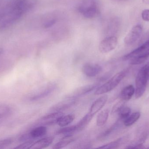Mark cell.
Masks as SVG:
<instances>
[{
	"instance_id": "6da1fadb",
	"label": "cell",
	"mask_w": 149,
	"mask_h": 149,
	"mask_svg": "<svg viewBox=\"0 0 149 149\" xmlns=\"http://www.w3.org/2000/svg\"><path fill=\"white\" fill-rule=\"evenodd\" d=\"M149 57V37L138 48L123 57L124 60H130L131 64L137 65L146 61Z\"/></svg>"
},
{
	"instance_id": "7a4b0ae2",
	"label": "cell",
	"mask_w": 149,
	"mask_h": 149,
	"mask_svg": "<svg viewBox=\"0 0 149 149\" xmlns=\"http://www.w3.org/2000/svg\"><path fill=\"white\" fill-rule=\"evenodd\" d=\"M78 12L88 19L95 18L100 13V6L97 0H81L77 7Z\"/></svg>"
},
{
	"instance_id": "3957f363",
	"label": "cell",
	"mask_w": 149,
	"mask_h": 149,
	"mask_svg": "<svg viewBox=\"0 0 149 149\" xmlns=\"http://www.w3.org/2000/svg\"><path fill=\"white\" fill-rule=\"evenodd\" d=\"M149 80V62L138 72L136 79L135 98H141L146 91Z\"/></svg>"
},
{
	"instance_id": "277c9868",
	"label": "cell",
	"mask_w": 149,
	"mask_h": 149,
	"mask_svg": "<svg viewBox=\"0 0 149 149\" xmlns=\"http://www.w3.org/2000/svg\"><path fill=\"white\" fill-rule=\"evenodd\" d=\"M127 73V70H124L117 73L105 84L98 87L95 92V94L96 95H101L113 90L125 78Z\"/></svg>"
},
{
	"instance_id": "5b68a950",
	"label": "cell",
	"mask_w": 149,
	"mask_h": 149,
	"mask_svg": "<svg viewBox=\"0 0 149 149\" xmlns=\"http://www.w3.org/2000/svg\"><path fill=\"white\" fill-rule=\"evenodd\" d=\"M118 44V39L116 36H109L101 41L99 50L101 53H106L113 50Z\"/></svg>"
},
{
	"instance_id": "8992f818",
	"label": "cell",
	"mask_w": 149,
	"mask_h": 149,
	"mask_svg": "<svg viewBox=\"0 0 149 149\" xmlns=\"http://www.w3.org/2000/svg\"><path fill=\"white\" fill-rule=\"evenodd\" d=\"M47 128L45 126L40 125L32 129L29 133L25 134L20 137V141L27 142L31 141V139L40 138L46 134Z\"/></svg>"
},
{
	"instance_id": "52a82bcc",
	"label": "cell",
	"mask_w": 149,
	"mask_h": 149,
	"mask_svg": "<svg viewBox=\"0 0 149 149\" xmlns=\"http://www.w3.org/2000/svg\"><path fill=\"white\" fill-rule=\"evenodd\" d=\"M142 31V26L141 24H137L134 26L124 38L125 44L128 45L134 44L141 37Z\"/></svg>"
},
{
	"instance_id": "ba28073f",
	"label": "cell",
	"mask_w": 149,
	"mask_h": 149,
	"mask_svg": "<svg viewBox=\"0 0 149 149\" xmlns=\"http://www.w3.org/2000/svg\"><path fill=\"white\" fill-rule=\"evenodd\" d=\"M100 85V84L99 83H96L78 87L70 94H68L66 98L77 99L78 97L85 95L92 92L93 90L96 89Z\"/></svg>"
},
{
	"instance_id": "9c48e42d",
	"label": "cell",
	"mask_w": 149,
	"mask_h": 149,
	"mask_svg": "<svg viewBox=\"0 0 149 149\" xmlns=\"http://www.w3.org/2000/svg\"><path fill=\"white\" fill-rule=\"evenodd\" d=\"M102 71V67L98 64L87 63L82 66L81 71L87 77L93 78L98 75Z\"/></svg>"
},
{
	"instance_id": "30bf717a",
	"label": "cell",
	"mask_w": 149,
	"mask_h": 149,
	"mask_svg": "<svg viewBox=\"0 0 149 149\" xmlns=\"http://www.w3.org/2000/svg\"><path fill=\"white\" fill-rule=\"evenodd\" d=\"M120 25V19L117 17H113L109 19L106 25L105 28V33L109 36H116Z\"/></svg>"
},
{
	"instance_id": "8fae6325",
	"label": "cell",
	"mask_w": 149,
	"mask_h": 149,
	"mask_svg": "<svg viewBox=\"0 0 149 149\" xmlns=\"http://www.w3.org/2000/svg\"><path fill=\"white\" fill-rule=\"evenodd\" d=\"M76 102V99L66 98V99L60 101L51 107L50 108V111L51 112H62L71 107Z\"/></svg>"
},
{
	"instance_id": "7c38bea8",
	"label": "cell",
	"mask_w": 149,
	"mask_h": 149,
	"mask_svg": "<svg viewBox=\"0 0 149 149\" xmlns=\"http://www.w3.org/2000/svg\"><path fill=\"white\" fill-rule=\"evenodd\" d=\"M108 98V95L105 94L97 99L91 105L88 113L93 116H94L105 106L107 101Z\"/></svg>"
},
{
	"instance_id": "4fadbf2b",
	"label": "cell",
	"mask_w": 149,
	"mask_h": 149,
	"mask_svg": "<svg viewBox=\"0 0 149 149\" xmlns=\"http://www.w3.org/2000/svg\"><path fill=\"white\" fill-rule=\"evenodd\" d=\"M63 115L62 112H51L42 117L40 121L43 126L45 125H53L57 122V120L59 117Z\"/></svg>"
},
{
	"instance_id": "5bb4252c",
	"label": "cell",
	"mask_w": 149,
	"mask_h": 149,
	"mask_svg": "<svg viewBox=\"0 0 149 149\" xmlns=\"http://www.w3.org/2000/svg\"><path fill=\"white\" fill-rule=\"evenodd\" d=\"M54 138L52 137H47L40 139L34 142L30 148L43 149L49 147L53 142Z\"/></svg>"
},
{
	"instance_id": "9a60e30c",
	"label": "cell",
	"mask_w": 149,
	"mask_h": 149,
	"mask_svg": "<svg viewBox=\"0 0 149 149\" xmlns=\"http://www.w3.org/2000/svg\"><path fill=\"white\" fill-rule=\"evenodd\" d=\"M135 89L132 85H129L124 87L120 94V97L122 100L127 101L130 100L134 94Z\"/></svg>"
},
{
	"instance_id": "2e32d148",
	"label": "cell",
	"mask_w": 149,
	"mask_h": 149,
	"mask_svg": "<svg viewBox=\"0 0 149 149\" xmlns=\"http://www.w3.org/2000/svg\"><path fill=\"white\" fill-rule=\"evenodd\" d=\"M13 108L8 104L0 103V121L5 120L13 113Z\"/></svg>"
},
{
	"instance_id": "e0dca14e",
	"label": "cell",
	"mask_w": 149,
	"mask_h": 149,
	"mask_svg": "<svg viewBox=\"0 0 149 149\" xmlns=\"http://www.w3.org/2000/svg\"><path fill=\"white\" fill-rule=\"evenodd\" d=\"M75 138L73 135L65 136L58 143H56L53 147V149H62L66 147L70 143L74 141Z\"/></svg>"
},
{
	"instance_id": "ac0fdd59",
	"label": "cell",
	"mask_w": 149,
	"mask_h": 149,
	"mask_svg": "<svg viewBox=\"0 0 149 149\" xmlns=\"http://www.w3.org/2000/svg\"><path fill=\"white\" fill-rule=\"evenodd\" d=\"M94 116L89 113L86 114L79 122L75 125L77 132L81 131L84 129L90 123Z\"/></svg>"
},
{
	"instance_id": "d6986e66",
	"label": "cell",
	"mask_w": 149,
	"mask_h": 149,
	"mask_svg": "<svg viewBox=\"0 0 149 149\" xmlns=\"http://www.w3.org/2000/svg\"><path fill=\"white\" fill-rule=\"evenodd\" d=\"M75 119V115L73 114L63 115L58 118L57 124L62 127H66L71 123Z\"/></svg>"
},
{
	"instance_id": "ffe728a7",
	"label": "cell",
	"mask_w": 149,
	"mask_h": 149,
	"mask_svg": "<svg viewBox=\"0 0 149 149\" xmlns=\"http://www.w3.org/2000/svg\"><path fill=\"white\" fill-rule=\"evenodd\" d=\"M109 112L108 109H105L98 115L96 119V125L98 127H101L105 125L108 119Z\"/></svg>"
},
{
	"instance_id": "44dd1931",
	"label": "cell",
	"mask_w": 149,
	"mask_h": 149,
	"mask_svg": "<svg viewBox=\"0 0 149 149\" xmlns=\"http://www.w3.org/2000/svg\"><path fill=\"white\" fill-rule=\"evenodd\" d=\"M140 116L141 113L140 112H135L133 113L130 114L126 119L123 120V124L126 127H130L134 124L139 120Z\"/></svg>"
},
{
	"instance_id": "7402d4cb",
	"label": "cell",
	"mask_w": 149,
	"mask_h": 149,
	"mask_svg": "<svg viewBox=\"0 0 149 149\" xmlns=\"http://www.w3.org/2000/svg\"><path fill=\"white\" fill-rule=\"evenodd\" d=\"M54 89V87H53V86H51L50 87H49L47 89H45L44 91H42L41 92L31 97V101H36L40 99L47 96L48 94L51 93Z\"/></svg>"
},
{
	"instance_id": "603a6c76",
	"label": "cell",
	"mask_w": 149,
	"mask_h": 149,
	"mask_svg": "<svg viewBox=\"0 0 149 149\" xmlns=\"http://www.w3.org/2000/svg\"><path fill=\"white\" fill-rule=\"evenodd\" d=\"M77 132L75 126H70L69 127H65L59 129L57 132L58 134L63 135L64 136L73 135L75 132Z\"/></svg>"
},
{
	"instance_id": "cb8c5ba5",
	"label": "cell",
	"mask_w": 149,
	"mask_h": 149,
	"mask_svg": "<svg viewBox=\"0 0 149 149\" xmlns=\"http://www.w3.org/2000/svg\"><path fill=\"white\" fill-rule=\"evenodd\" d=\"M117 113L120 118L123 120L130 115L131 109L129 107L123 106L119 109Z\"/></svg>"
},
{
	"instance_id": "d4e9b609",
	"label": "cell",
	"mask_w": 149,
	"mask_h": 149,
	"mask_svg": "<svg viewBox=\"0 0 149 149\" xmlns=\"http://www.w3.org/2000/svg\"><path fill=\"white\" fill-rule=\"evenodd\" d=\"M122 139H119L116 141L107 143L103 146L99 147L101 149H116L118 148L121 142Z\"/></svg>"
},
{
	"instance_id": "484cf974",
	"label": "cell",
	"mask_w": 149,
	"mask_h": 149,
	"mask_svg": "<svg viewBox=\"0 0 149 149\" xmlns=\"http://www.w3.org/2000/svg\"><path fill=\"white\" fill-rule=\"evenodd\" d=\"M56 18L53 17H50L45 20L43 25L45 29L50 28L56 24Z\"/></svg>"
},
{
	"instance_id": "4316f807",
	"label": "cell",
	"mask_w": 149,
	"mask_h": 149,
	"mask_svg": "<svg viewBox=\"0 0 149 149\" xmlns=\"http://www.w3.org/2000/svg\"><path fill=\"white\" fill-rule=\"evenodd\" d=\"M13 141V139L10 137L0 139V149L8 147L11 145Z\"/></svg>"
},
{
	"instance_id": "83f0119b",
	"label": "cell",
	"mask_w": 149,
	"mask_h": 149,
	"mask_svg": "<svg viewBox=\"0 0 149 149\" xmlns=\"http://www.w3.org/2000/svg\"><path fill=\"white\" fill-rule=\"evenodd\" d=\"M142 19L146 22H149V9H144L141 13Z\"/></svg>"
},
{
	"instance_id": "f1b7e54d",
	"label": "cell",
	"mask_w": 149,
	"mask_h": 149,
	"mask_svg": "<svg viewBox=\"0 0 149 149\" xmlns=\"http://www.w3.org/2000/svg\"><path fill=\"white\" fill-rule=\"evenodd\" d=\"M142 1L145 4H149V0H142Z\"/></svg>"
},
{
	"instance_id": "f546056e",
	"label": "cell",
	"mask_w": 149,
	"mask_h": 149,
	"mask_svg": "<svg viewBox=\"0 0 149 149\" xmlns=\"http://www.w3.org/2000/svg\"><path fill=\"white\" fill-rule=\"evenodd\" d=\"M116 1L120 2H125L127 1H129V0H116Z\"/></svg>"
},
{
	"instance_id": "4dcf8cb0",
	"label": "cell",
	"mask_w": 149,
	"mask_h": 149,
	"mask_svg": "<svg viewBox=\"0 0 149 149\" xmlns=\"http://www.w3.org/2000/svg\"><path fill=\"white\" fill-rule=\"evenodd\" d=\"M148 37H149V36H148Z\"/></svg>"
}]
</instances>
